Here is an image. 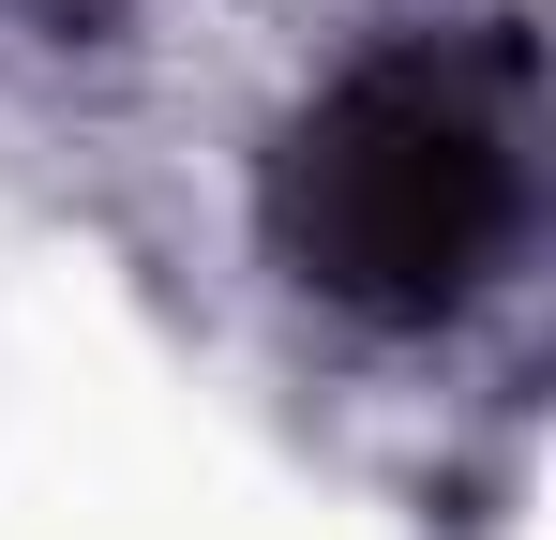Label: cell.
Instances as JSON below:
<instances>
[{"label": "cell", "instance_id": "obj_1", "mask_svg": "<svg viewBox=\"0 0 556 540\" xmlns=\"http://www.w3.org/2000/svg\"><path fill=\"white\" fill-rule=\"evenodd\" d=\"M256 226H271V270L346 331H391V346L466 331L542 226L527 30L466 15V30H376L362 61H331L256 166Z\"/></svg>", "mask_w": 556, "mask_h": 540}, {"label": "cell", "instance_id": "obj_2", "mask_svg": "<svg viewBox=\"0 0 556 540\" xmlns=\"http://www.w3.org/2000/svg\"><path fill=\"white\" fill-rule=\"evenodd\" d=\"M15 15H105V0H15Z\"/></svg>", "mask_w": 556, "mask_h": 540}]
</instances>
